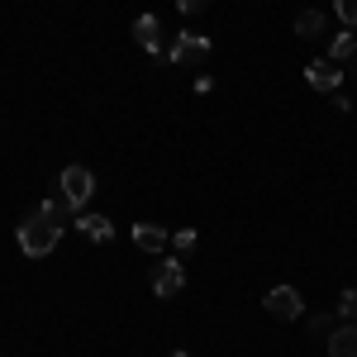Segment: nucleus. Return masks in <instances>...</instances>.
I'll list each match as a JSON object with an SVG mask.
<instances>
[{"label":"nucleus","instance_id":"1","mask_svg":"<svg viewBox=\"0 0 357 357\" xmlns=\"http://www.w3.org/2000/svg\"><path fill=\"white\" fill-rule=\"evenodd\" d=\"M57 238H62V224H53L48 215H29L20 224V252L24 257H48L57 248Z\"/></svg>","mask_w":357,"mask_h":357},{"label":"nucleus","instance_id":"2","mask_svg":"<svg viewBox=\"0 0 357 357\" xmlns=\"http://www.w3.org/2000/svg\"><path fill=\"white\" fill-rule=\"evenodd\" d=\"M262 305H267V314H276V319H301L305 314V301H301L296 286H276V291H267Z\"/></svg>","mask_w":357,"mask_h":357},{"label":"nucleus","instance_id":"3","mask_svg":"<svg viewBox=\"0 0 357 357\" xmlns=\"http://www.w3.org/2000/svg\"><path fill=\"white\" fill-rule=\"evenodd\" d=\"M57 191H62L67 200H72V205H77V210H82L86 200H91V191H96V176H91V167H67Z\"/></svg>","mask_w":357,"mask_h":357},{"label":"nucleus","instance_id":"4","mask_svg":"<svg viewBox=\"0 0 357 357\" xmlns=\"http://www.w3.org/2000/svg\"><path fill=\"white\" fill-rule=\"evenodd\" d=\"M181 286H186V272H181V262L176 257H162L158 267H153V291L172 301V296H181Z\"/></svg>","mask_w":357,"mask_h":357},{"label":"nucleus","instance_id":"5","mask_svg":"<svg viewBox=\"0 0 357 357\" xmlns=\"http://www.w3.org/2000/svg\"><path fill=\"white\" fill-rule=\"evenodd\" d=\"M172 62H176V67H186V62H200V57H210V38H205V33H181V38H176V43H172Z\"/></svg>","mask_w":357,"mask_h":357},{"label":"nucleus","instance_id":"6","mask_svg":"<svg viewBox=\"0 0 357 357\" xmlns=\"http://www.w3.org/2000/svg\"><path fill=\"white\" fill-rule=\"evenodd\" d=\"M134 38L153 57H162V24H158V15H138V20H134Z\"/></svg>","mask_w":357,"mask_h":357},{"label":"nucleus","instance_id":"7","mask_svg":"<svg viewBox=\"0 0 357 357\" xmlns=\"http://www.w3.org/2000/svg\"><path fill=\"white\" fill-rule=\"evenodd\" d=\"M305 82L314 86V91H338L343 67H338V62H310V67H305Z\"/></svg>","mask_w":357,"mask_h":357},{"label":"nucleus","instance_id":"8","mask_svg":"<svg viewBox=\"0 0 357 357\" xmlns=\"http://www.w3.org/2000/svg\"><path fill=\"white\" fill-rule=\"evenodd\" d=\"M329 357H357V324H338L329 333Z\"/></svg>","mask_w":357,"mask_h":357},{"label":"nucleus","instance_id":"9","mask_svg":"<svg viewBox=\"0 0 357 357\" xmlns=\"http://www.w3.org/2000/svg\"><path fill=\"white\" fill-rule=\"evenodd\" d=\"M77 229H82L86 238H96V243H110L114 238V224L100 220V215H77Z\"/></svg>","mask_w":357,"mask_h":357},{"label":"nucleus","instance_id":"10","mask_svg":"<svg viewBox=\"0 0 357 357\" xmlns=\"http://www.w3.org/2000/svg\"><path fill=\"white\" fill-rule=\"evenodd\" d=\"M38 215H48V220H53V224H62V220H77V205H72L67 195L57 191V195H48V200L38 205Z\"/></svg>","mask_w":357,"mask_h":357},{"label":"nucleus","instance_id":"11","mask_svg":"<svg viewBox=\"0 0 357 357\" xmlns=\"http://www.w3.org/2000/svg\"><path fill=\"white\" fill-rule=\"evenodd\" d=\"M324 29H329L324 10H301V15H296V33H301V38H319Z\"/></svg>","mask_w":357,"mask_h":357},{"label":"nucleus","instance_id":"12","mask_svg":"<svg viewBox=\"0 0 357 357\" xmlns=\"http://www.w3.org/2000/svg\"><path fill=\"white\" fill-rule=\"evenodd\" d=\"M134 243L143 248V252H167V234L158 229V224H138V229H134Z\"/></svg>","mask_w":357,"mask_h":357},{"label":"nucleus","instance_id":"13","mask_svg":"<svg viewBox=\"0 0 357 357\" xmlns=\"http://www.w3.org/2000/svg\"><path fill=\"white\" fill-rule=\"evenodd\" d=\"M353 48H357V33L348 29V33H338L329 43V62H343V57H353Z\"/></svg>","mask_w":357,"mask_h":357},{"label":"nucleus","instance_id":"14","mask_svg":"<svg viewBox=\"0 0 357 357\" xmlns=\"http://www.w3.org/2000/svg\"><path fill=\"white\" fill-rule=\"evenodd\" d=\"M333 329H338V314H314V319H310V333H314V338H329Z\"/></svg>","mask_w":357,"mask_h":357},{"label":"nucleus","instance_id":"15","mask_svg":"<svg viewBox=\"0 0 357 357\" xmlns=\"http://www.w3.org/2000/svg\"><path fill=\"white\" fill-rule=\"evenodd\" d=\"M338 319H343V324H357V291H343V301H338Z\"/></svg>","mask_w":357,"mask_h":357},{"label":"nucleus","instance_id":"16","mask_svg":"<svg viewBox=\"0 0 357 357\" xmlns=\"http://www.w3.org/2000/svg\"><path fill=\"white\" fill-rule=\"evenodd\" d=\"M333 5H338V20L348 29H357V0H333Z\"/></svg>","mask_w":357,"mask_h":357},{"label":"nucleus","instance_id":"17","mask_svg":"<svg viewBox=\"0 0 357 357\" xmlns=\"http://www.w3.org/2000/svg\"><path fill=\"white\" fill-rule=\"evenodd\" d=\"M172 243H176V252H191V248H195V234H191V229H181Z\"/></svg>","mask_w":357,"mask_h":357},{"label":"nucleus","instance_id":"18","mask_svg":"<svg viewBox=\"0 0 357 357\" xmlns=\"http://www.w3.org/2000/svg\"><path fill=\"white\" fill-rule=\"evenodd\" d=\"M176 5H181V15H200V10H205L210 0H176Z\"/></svg>","mask_w":357,"mask_h":357},{"label":"nucleus","instance_id":"19","mask_svg":"<svg viewBox=\"0 0 357 357\" xmlns=\"http://www.w3.org/2000/svg\"><path fill=\"white\" fill-rule=\"evenodd\" d=\"M176 357H191V353H176Z\"/></svg>","mask_w":357,"mask_h":357}]
</instances>
